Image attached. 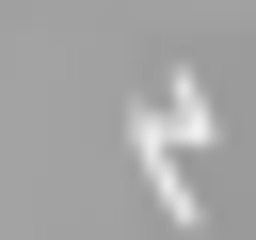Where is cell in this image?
Here are the masks:
<instances>
[{
	"label": "cell",
	"instance_id": "1",
	"mask_svg": "<svg viewBox=\"0 0 256 240\" xmlns=\"http://www.w3.org/2000/svg\"><path fill=\"white\" fill-rule=\"evenodd\" d=\"M144 144L208 160V144H224V96H208V80H160V96H144Z\"/></svg>",
	"mask_w": 256,
	"mask_h": 240
}]
</instances>
